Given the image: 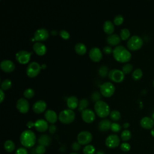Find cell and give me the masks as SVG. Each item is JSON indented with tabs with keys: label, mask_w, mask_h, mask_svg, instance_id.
Here are the masks:
<instances>
[{
	"label": "cell",
	"mask_w": 154,
	"mask_h": 154,
	"mask_svg": "<svg viewBox=\"0 0 154 154\" xmlns=\"http://www.w3.org/2000/svg\"><path fill=\"white\" fill-rule=\"evenodd\" d=\"M112 55L116 60L121 63L128 62L131 58V52L122 45L116 46L112 51Z\"/></svg>",
	"instance_id": "6da1fadb"
},
{
	"label": "cell",
	"mask_w": 154,
	"mask_h": 154,
	"mask_svg": "<svg viewBox=\"0 0 154 154\" xmlns=\"http://www.w3.org/2000/svg\"><path fill=\"white\" fill-rule=\"evenodd\" d=\"M20 141L23 146L26 148H31L33 147L35 143V135L31 130H25L20 134Z\"/></svg>",
	"instance_id": "7a4b0ae2"
},
{
	"label": "cell",
	"mask_w": 154,
	"mask_h": 154,
	"mask_svg": "<svg viewBox=\"0 0 154 154\" xmlns=\"http://www.w3.org/2000/svg\"><path fill=\"white\" fill-rule=\"evenodd\" d=\"M94 110L96 114L101 118H105L110 114L109 105L105 102L101 100L95 102Z\"/></svg>",
	"instance_id": "3957f363"
},
{
	"label": "cell",
	"mask_w": 154,
	"mask_h": 154,
	"mask_svg": "<svg viewBox=\"0 0 154 154\" xmlns=\"http://www.w3.org/2000/svg\"><path fill=\"white\" fill-rule=\"evenodd\" d=\"M75 114L72 109H66L61 111L58 115L59 120L64 124H69L73 122Z\"/></svg>",
	"instance_id": "277c9868"
},
{
	"label": "cell",
	"mask_w": 154,
	"mask_h": 154,
	"mask_svg": "<svg viewBox=\"0 0 154 154\" xmlns=\"http://www.w3.org/2000/svg\"><path fill=\"white\" fill-rule=\"evenodd\" d=\"M143 40L140 36L134 35L128 39L127 42V47L130 50H137L141 48L143 45Z\"/></svg>",
	"instance_id": "5b68a950"
},
{
	"label": "cell",
	"mask_w": 154,
	"mask_h": 154,
	"mask_svg": "<svg viewBox=\"0 0 154 154\" xmlns=\"http://www.w3.org/2000/svg\"><path fill=\"white\" fill-rule=\"evenodd\" d=\"M100 91L102 95L105 97L111 96L115 91L114 84L110 82H105L100 86Z\"/></svg>",
	"instance_id": "8992f818"
},
{
	"label": "cell",
	"mask_w": 154,
	"mask_h": 154,
	"mask_svg": "<svg viewBox=\"0 0 154 154\" xmlns=\"http://www.w3.org/2000/svg\"><path fill=\"white\" fill-rule=\"evenodd\" d=\"M41 68L42 67L38 64V63L36 61H32L29 63L26 67V74L30 78L35 77L40 73Z\"/></svg>",
	"instance_id": "52a82bcc"
},
{
	"label": "cell",
	"mask_w": 154,
	"mask_h": 154,
	"mask_svg": "<svg viewBox=\"0 0 154 154\" xmlns=\"http://www.w3.org/2000/svg\"><path fill=\"white\" fill-rule=\"evenodd\" d=\"M108 77L113 82H120L125 78V73L122 70L113 69L108 72Z\"/></svg>",
	"instance_id": "ba28073f"
},
{
	"label": "cell",
	"mask_w": 154,
	"mask_h": 154,
	"mask_svg": "<svg viewBox=\"0 0 154 154\" xmlns=\"http://www.w3.org/2000/svg\"><path fill=\"white\" fill-rule=\"evenodd\" d=\"M92 140L91 134L86 131L80 132L77 136V141L81 145H86Z\"/></svg>",
	"instance_id": "9c48e42d"
},
{
	"label": "cell",
	"mask_w": 154,
	"mask_h": 154,
	"mask_svg": "<svg viewBox=\"0 0 154 154\" xmlns=\"http://www.w3.org/2000/svg\"><path fill=\"white\" fill-rule=\"evenodd\" d=\"M31 52H29L25 50L18 51L16 54V59L17 62L20 64H26L30 60Z\"/></svg>",
	"instance_id": "30bf717a"
},
{
	"label": "cell",
	"mask_w": 154,
	"mask_h": 154,
	"mask_svg": "<svg viewBox=\"0 0 154 154\" xmlns=\"http://www.w3.org/2000/svg\"><path fill=\"white\" fill-rule=\"evenodd\" d=\"M105 144L109 148H115L120 144V138L117 135L111 134L105 140Z\"/></svg>",
	"instance_id": "8fae6325"
},
{
	"label": "cell",
	"mask_w": 154,
	"mask_h": 154,
	"mask_svg": "<svg viewBox=\"0 0 154 154\" xmlns=\"http://www.w3.org/2000/svg\"><path fill=\"white\" fill-rule=\"evenodd\" d=\"M16 108L19 112L22 113H26L29 110V102L26 99L20 98L16 102Z\"/></svg>",
	"instance_id": "7c38bea8"
},
{
	"label": "cell",
	"mask_w": 154,
	"mask_h": 154,
	"mask_svg": "<svg viewBox=\"0 0 154 154\" xmlns=\"http://www.w3.org/2000/svg\"><path fill=\"white\" fill-rule=\"evenodd\" d=\"M49 37L48 31L44 28L37 29L34 34V37L37 41H45Z\"/></svg>",
	"instance_id": "4fadbf2b"
},
{
	"label": "cell",
	"mask_w": 154,
	"mask_h": 154,
	"mask_svg": "<svg viewBox=\"0 0 154 154\" xmlns=\"http://www.w3.org/2000/svg\"><path fill=\"white\" fill-rule=\"evenodd\" d=\"M82 119L86 123H92L96 117L94 112L90 109H85L81 112Z\"/></svg>",
	"instance_id": "5bb4252c"
},
{
	"label": "cell",
	"mask_w": 154,
	"mask_h": 154,
	"mask_svg": "<svg viewBox=\"0 0 154 154\" xmlns=\"http://www.w3.org/2000/svg\"><path fill=\"white\" fill-rule=\"evenodd\" d=\"M89 57L92 61L94 62H98L102 59V54L99 48L94 47L90 50Z\"/></svg>",
	"instance_id": "9a60e30c"
},
{
	"label": "cell",
	"mask_w": 154,
	"mask_h": 154,
	"mask_svg": "<svg viewBox=\"0 0 154 154\" xmlns=\"http://www.w3.org/2000/svg\"><path fill=\"white\" fill-rule=\"evenodd\" d=\"M1 69L5 72H11L15 69L14 63L10 60H4L1 62Z\"/></svg>",
	"instance_id": "2e32d148"
},
{
	"label": "cell",
	"mask_w": 154,
	"mask_h": 154,
	"mask_svg": "<svg viewBox=\"0 0 154 154\" xmlns=\"http://www.w3.org/2000/svg\"><path fill=\"white\" fill-rule=\"evenodd\" d=\"M46 108V103L44 100H38L34 102L32 105L33 111L37 114L43 112Z\"/></svg>",
	"instance_id": "e0dca14e"
},
{
	"label": "cell",
	"mask_w": 154,
	"mask_h": 154,
	"mask_svg": "<svg viewBox=\"0 0 154 154\" xmlns=\"http://www.w3.org/2000/svg\"><path fill=\"white\" fill-rule=\"evenodd\" d=\"M34 127L37 131L43 132L48 129V124L46 120L40 119L34 122Z\"/></svg>",
	"instance_id": "ac0fdd59"
},
{
	"label": "cell",
	"mask_w": 154,
	"mask_h": 154,
	"mask_svg": "<svg viewBox=\"0 0 154 154\" xmlns=\"http://www.w3.org/2000/svg\"><path fill=\"white\" fill-rule=\"evenodd\" d=\"M34 51L38 55H43L46 52V46L41 42H36L33 46Z\"/></svg>",
	"instance_id": "d6986e66"
},
{
	"label": "cell",
	"mask_w": 154,
	"mask_h": 154,
	"mask_svg": "<svg viewBox=\"0 0 154 154\" xmlns=\"http://www.w3.org/2000/svg\"><path fill=\"white\" fill-rule=\"evenodd\" d=\"M45 117L46 120L52 124L55 123L58 119L57 113L52 109L46 110L45 112Z\"/></svg>",
	"instance_id": "ffe728a7"
},
{
	"label": "cell",
	"mask_w": 154,
	"mask_h": 154,
	"mask_svg": "<svg viewBox=\"0 0 154 154\" xmlns=\"http://www.w3.org/2000/svg\"><path fill=\"white\" fill-rule=\"evenodd\" d=\"M140 125L143 128L149 129L153 128L154 125V121L151 117H144L140 120Z\"/></svg>",
	"instance_id": "44dd1931"
},
{
	"label": "cell",
	"mask_w": 154,
	"mask_h": 154,
	"mask_svg": "<svg viewBox=\"0 0 154 154\" xmlns=\"http://www.w3.org/2000/svg\"><path fill=\"white\" fill-rule=\"evenodd\" d=\"M121 38L117 34H112L109 35L106 38L107 43L111 46H115L119 44L120 42Z\"/></svg>",
	"instance_id": "7402d4cb"
},
{
	"label": "cell",
	"mask_w": 154,
	"mask_h": 154,
	"mask_svg": "<svg viewBox=\"0 0 154 154\" xmlns=\"http://www.w3.org/2000/svg\"><path fill=\"white\" fill-rule=\"evenodd\" d=\"M79 104L78 98L75 96H70L67 99V105L70 109H75Z\"/></svg>",
	"instance_id": "603a6c76"
},
{
	"label": "cell",
	"mask_w": 154,
	"mask_h": 154,
	"mask_svg": "<svg viewBox=\"0 0 154 154\" xmlns=\"http://www.w3.org/2000/svg\"><path fill=\"white\" fill-rule=\"evenodd\" d=\"M111 123H111L110 120H109L108 119H103L100 120L98 125L99 131L102 132H105L108 131L111 128Z\"/></svg>",
	"instance_id": "cb8c5ba5"
},
{
	"label": "cell",
	"mask_w": 154,
	"mask_h": 154,
	"mask_svg": "<svg viewBox=\"0 0 154 154\" xmlns=\"http://www.w3.org/2000/svg\"><path fill=\"white\" fill-rule=\"evenodd\" d=\"M103 28L105 32H106L109 35H111V34H112L114 31V25L111 21L106 20L103 23Z\"/></svg>",
	"instance_id": "d4e9b609"
},
{
	"label": "cell",
	"mask_w": 154,
	"mask_h": 154,
	"mask_svg": "<svg viewBox=\"0 0 154 154\" xmlns=\"http://www.w3.org/2000/svg\"><path fill=\"white\" fill-rule=\"evenodd\" d=\"M51 141V138L47 134L41 135L38 139V144L43 145L44 146H49Z\"/></svg>",
	"instance_id": "484cf974"
},
{
	"label": "cell",
	"mask_w": 154,
	"mask_h": 154,
	"mask_svg": "<svg viewBox=\"0 0 154 154\" xmlns=\"http://www.w3.org/2000/svg\"><path fill=\"white\" fill-rule=\"evenodd\" d=\"M75 50L78 54L84 55L87 51V47L82 43H78L75 46Z\"/></svg>",
	"instance_id": "4316f807"
},
{
	"label": "cell",
	"mask_w": 154,
	"mask_h": 154,
	"mask_svg": "<svg viewBox=\"0 0 154 154\" xmlns=\"http://www.w3.org/2000/svg\"><path fill=\"white\" fill-rule=\"evenodd\" d=\"M4 149L8 153L13 152L15 149V144L11 140H7L5 141L4 144Z\"/></svg>",
	"instance_id": "83f0119b"
},
{
	"label": "cell",
	"mask_w": 154,
	"mask_h": 154,
	"mask_svg": "<svg viewBox=\"0 0 154 154\" xmlns=\"http://www.w3.org/2000/svg\"><path fill=\"white\" fill-rule=\"evenodd\" d=\"M88 105V101L87 99H82L79 101L78 104V110L79 111H82L84 109H87V107Z\"/></svg>",
	"instance_id": "f1b7e54d"
},
{
	"label": "cell",
	"mask_w": 154,
	"mask_h": 154,
	"mask_svg": "<svg viewBox=\"0 0 154 154\" xmlns=\"http://www.w3.org/2000/svg\"><path fill=\"white\" fill-rule=\"evenodd\" d=\"M11 81L9 79H4L1 84V89L2 90H6L11 88Z\"/></svg>",
	"instance_id": "f546056e"
},
{
	"label": "cell",
	"mask_w": 154,
	"mask_h": 154,
	"mask_svg": "<svg viewBox=\"0 0 154 154\" xmlns=\"http://www.w3.org/2000/svg\"><path fill=\"white\" fill-rule=\"evenodd\" d=\"M110 119L113 121H117L121 117L120 112L118 110H112L109 114Z\"/></svg>",
	"instance_id": "4dcf8cb0"
},
{
	"label": "cell",
	"mask_w": 154,
	"mask_h": 154,
	"mask_svg": "<svg viewBox=\"0 0 154 154\" xmlns=\"http://www.w3.org/2000/svg\"><path fill=\"white\" fill-rule=\"evenodd\" d=\"M95 148L93 145H86L83 149L84 154H94Z\"/></svg>",
	"instance_id": "1f68e13d"
},
{
	"label": "cell",
	"mask_w": 154,
	"mask_h": 154,
	"mask_svg": "<svg viewBox=\"0 0 154 154\" xmlns=\"http://www.w3.org/2000/svg\"><path fill=\"white\" fill-rule=\"evenodd\" d=\"M130 36V31L127 28H123L121 29L120 32V37L121 39L125 40L128 38H129Z\"/></svg>",
	"instance_id": "d6a6232c"
},
{
	"label": "cell",
	"mask_w": 154,
	"mask_h": 154,
	"mask_svg": "<svg viewBox=\"0 0 154 154\" xmlns=\"http://www.w3.org/2000/svg\"><path fill=\"white\" fill-rule=\"evenodd\" d=\"M143 76V72L141 69L138 68L134 70L132 74V77L135 80H138L140 79Z\"/></svg>",
	"instance_id": "836d02e7"
},
{
	"label": "cell",
	"mask_w": 154,
	"mask_h": 154,
	"mask_svg": "<svg viewBox=\"0 0 154 154\" xmlns=\"http://www.w3.org/2000/svg\"><path fill=\"white\" fill-rule=\"evenodd\" d=\"M131 137V132L130 131L125 129L121 134V138L124 141H127L130 140Z\"/></svg>",
	"instance_id": "e575fe53"
},
{
	"label": "cell",
	"mask_w": 154,
	"mask_h": 154,
	"mask_svg": "<svg viewBox=\"0 0 154 154\" xmlns=\"http://www.w3.org/2000/svg\"><path fill=\"white\" fill-rule=\"evenodd\" d=\"M108 72V69L107 66L102 65L100 67L99 69V74L102 77H105L106 76L107 73Z\"/></svg>",
	"instance_id": "d590c367"
},
{
	"label": "cell",
	"mask_w": 154,
	"mask_h": 154,
	"mask_svg": "<svg viewBox=\"0 0 154 154\" xmlns=\"http://www.w3.org/2000/svg\"><path fill=\"white\" fill-rule=\"evenodd\" d=\"M132 69H133L132 64H131L130 63H126L122 67V71L124 73L127 74V73H130L132 71Z\"/></svg>",
	"instance_id": "8d00e7d4"
},
{
	"label": "cell",
	"mask_w": 154,
	"mask_h": 154,
	"mask_svg": "<svg viewBox=\"0 0 154 154\" xmlns=\"http://www.w3.org/2000/svg\"><path fill=\"white\" fill-rule=\"evenodd\" d=\"M34 91L33 89L30 88L26 89L23 92L24 97H25L26 98H28V99L32 98L34 96Z\"/></svg>",
	"instance_id": "74e56055"
},
{
	"label": "cell",
	"mask_w": 154,
	"mask_h": 154,
	"mask_svg": "<svg viewBox=\"0 0 154 154\" xmlns=\"http://www.w3.org/2000/svg\"><path fill=\"white\" fill-rule=\"evenodd\" d=\"M101 98V96H100V93L97 91H94L91 95V99L93 101L96 102L99 100H100Z\"/></svg>",
	"instance_id": "f35d334b"
},
{
	"label": "cell",
	"mask_w": 154,
	"mask_h": 154,
	"mask_svg": "<svg viewBox=\"0 0 154 154\" xmlns=\"http://www.w3.org/2000/svg\"><path fill=\"white\" fill-rule=\"evenodd\" d=\"M46 152V148L45 146L38 144L37 146V147L35 148V152L36 154H44Z\"/></svg>",
	"instance_id": "ab89813d"
},
{
	"label": "cell",
	"mask_w": 154,
	"mask_h": 154,
	"mask_svg": "<svg viewBox=\"0 0 154 154\" xmlns=\"http://www.w3.org/2000/svg\"><path fill=\"white\" fill-rule=\"evenodd\" d=\"M123 22V17L121 14H117L114 18V23L116 25H121Z\"/></svg>",
	"instance_id": "60d3db41"
},
{
	"label": "cell",
	"mask_w": 154,
	"mask_h": 154,
	"mask_svg": "<svg viewBox=\"0 0 154 154\" xmlns=\"http://www.w3.org/2000/svg\"><path fill=\"white\" fill-rule=\"evenodd\" d=\"M121 126L117 123H112L111 125V130L114 132H119L121 130Z\"/></svg>",
	"instance_id": "b9f144b4"
},
{
	"label": "cell",
	"mask_w": 154,
	"mask_h": 154,
	"mask_svg": "<svg viewBox=\"0 0 154 154\" xmlns=\"http://www.w3.org/2000/svg\"><path fill=\"white\" fill-rule=\"evenodd\" d=\"M120 149L123 152H128L131 149V146L128 143H123L120 145Z\"/></svg>",
	"instance_id": "7bdbcfd3"
},
{
	"label": "cell",
	"mask_w": 154,
	"mask_h": 154,
	"mask_svg": "<svg viewBox=\"0 0 154 154\" xmlns=\"http://www.w3.org/2000/svg\"><path fill=\"white\" fill-rule=\"evenodd\" d=\"M60 36L63 38H64L65 40H67V39H68L70 37L69 33L67 31H66L64 29H62V30H61L60 31Z\"/></svg>",
	"instance_id": "ee69618b"
},
{
	"label": "cell",
	"mask_w": 154,
	"mask_h": 154,
	"mask_svg": "<svg viewBox=\"0 0 154 154\" xmlns=\"http://www.w3.org/2000/svg\"><path fill=\"white\" fill-rule=\"evenodd\" d=\"M72 149L74 151H78L81 149V144L78 141H75L72 144Z\"/></svg>",
	"instance_id": "f6af8a7d"
},
{
	"label": "cell",
	"mask_w": 154,
	"mask_h": 154,
	"mask_svg": "<svg viewBox=\"0 0 154 154\" xmlns=\"http://www.w3.org/2000/svg\"><path fill=\"white\" fill-rule=\"evenodd\" d=\"M15 154H28L27 150L24 147H19L16 151Z\"/></svg>",
	"instance_id": "bcb514c9"
},
{
	"label": "cell",
	"mask_w": 154,
	"mask_h": 154,
	"mask_svg": "<svg viewBox=\"0 0 154 154\" xmlns=\"http://www.w3.org/2000/svg\"><path fill=\"white\" fill-rule=\"evenodd\" d=\"M103 52L106 54H111L112 52V48L109 46H106L105 47H103Z\"/></svg>",
	"instance_id": "7dc6e473"
},
{
	"label": "cell",
	"mask_w": 154,
	"mask_h": 154,
	"mask_svg": "<svg viewBox=\"0 0 154 154\" xmlns=\"http://www.w3.org/2000/svg\"><path fill=\"white\" fill-rule=\"evenodd\" d=\"M56 130H57V128H56L55 125H54V124H52L49 126V132H50V134H54Z\"/></svg>",
	"instance_id": "c3c4849f"
},
{
	"label": "cell",
	"mask_w": 154,
	"mask_h": 154,
	"mask_svg": "<svg viewBox=\"0 0 154 154\" xmlns=\"http://www.w3.org/2000/svg\"><path fill=\"white\" fill-rule=\"evenodd\" d=\"M0 97H1V101L0 102H2V101L4 100V97H5V94L3 91V90L2 89H0Z\"/></svg>",
	"instance_id": "681fc988"
},
{
	"label": "cell",
	"mask_w": 154,
	"mask_h": 154,
	"mask_svg": "<svg viewBox=\"0 0 154 154\" xmlns=\"http://www.w3.org/2000/svg\"><path fill=\"white\" fill-rule=\"evenodd\" d=\"M26 126L28 128H31L34 126V122H33L32 121H28L26 123Z\"/></svg>",
	"instance_id": "f907efd6"
},
{
	"label": "cell",
	"mask_w": 154,
	"mask_h": 154,
	"mask_svg": "<svg viewBox=\"0 0 154 154\" xmlns=\"http://www.w3.org/2000/svg\"><path fill=\"white\" fill-rule=\"evenodd\" d=\"M129 123H125L123 125V127L124 128H128L129 127Z\"/></svg>",
	"instance_id": "816d5d0a"
},
{
	"label": "cell",
	"mask_w": 154,
	"mask_h": 154,
	"mask_svg": "<svg viewBox=\"0 0 154 154\" xmlns=\"http://www.w3.org/2000/svg\"><path fill=\"white\" fill-rule=\"evenodd\" d=\"M96 154H105V153L102 150H98V151H97Z\"/></svg>",
	"instance_id": "f5cc1de1"
},
{
	"label": "cell",
	"mask_w": 154,
	"mask_h": 154,
	"mask_svg": "<svg viewBox=\"0 0 154 154\" xmlns=\"http://www.w3.org/2000/svg\"><path fill=\"white\" fill-rule=\"evenodd\" d=\"M151 135L154 137V128H153V129H152V130H151Z\"/></svg>",
	"instance_id": "db71d44e"
},
{
	"label": "cell",
	"mask_w": 154,
	"mask_h": 154,
	"mask_svg": "<svg viewBox=\"0 0 154 154\" xmlns=\"http://www.w3.org/2000/svg\"><path fill=\"white\" fill-rule=\"evenodd\" d=\"M70 154H78V153H75V152H73V153H70Z\"/></svg>",
	"instance_id": "11a10c76"
},
{
	"label": "cell",
	"mask_w": 154,
	"mask_h": 154,
	"mask_svg": "<svg viewBox=\"0 0 154 154\" xmlns=\"http://www.w3.org/2000/svg\"><path fill=\"white\" fill-rule=\"evenodd\" d=\"M153 86H154V81H153Z\"/></svg>",
	"instance_id": "9f6ffc18"
}]
</instances>
